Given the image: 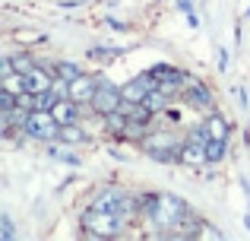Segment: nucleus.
I'll use <instances>...</instances> for the list:
<instances>
[{"instance_id":"4468645a","label":"nucleus","mask_w":250,"mask_h":241,"mask_svg":"<svg viewBox=\"0 0 250 241\" xmlns=\"http://www.w3.org/2000/svg\"><path fill=\"white\" fill-rule=\"evenodd\" d=\"M0 89H6V92H13V95H22V92H29V83H25V73H10V76H3V80H0Z\"/></svg>"},{"instance_id":"0eeeda50","label":"nucleus","mask_w":250,"mask_h":241,"mask_svg":"<svg viewBox=\"0 0 250 241\" xmlns=\"http://www.w3.org/2000/svg\"><path fill=\"white\" fill-rule=\"evenodd\" d=\"M155 86H159L155 73H152V70H146V73H136L133 80H127L121 89H124V99H127V102H146V95L152 92Z\"/></svg>"},{"instance_id":"7ed1b4c3","label":"nucleus","mask_w":250,"mask_h":241,"mask_svg":"<svg viewBox=\"0 0 250 241\" xmlns=\"http://www.w3.org/2000/svg\"><path fill=\"white\" fill-rule=\"evenodd\" d=\"M181 146H184V136H177L174 127H159V124H152L149 136L140 143L143 153L149 159L162 162V165H181Z\"/></svg>"},{"instance_id":"9b49d317","label":"nucleus","mask_w":250,"mask_h":241,"mask_svg":"<svg viewBox=\"0 0 250 241\" xmlns=\"http://www.w3.org/2000/svg\"><path fill=\"white\" fill-rule=\"evenodd\" d=\"M51 111H54V118L61 121V124H73V121H80V114H83L80 105H76L73 99H61L54 108H51Z\"/></svg>"},{"instance_id":"f03ea898","label":"nucleus","mask_w":250,"mask_h":241,"mask_svg":"<svg viewBox=\"0 0 250 241\" xmlns=\"http://www.w3.org/2000/svg\"><path fill=\"white\" fill-rule=\"evenodd\" d=\"M133 225V219L124 216V213H108V210H95V206H85L80 216V235L83 238H124L127 229Z\"/></svg>"},{"instance_id":"a211bd4d","label":"nucleus","mask_w":250,"mask_h":241,"mask_svg":"<svg viewBox=\"0 0 250 241\" xmlns=\"http://www.w3.org/2000/svg\"><path fill=\"white\" fill-rule=\"evenodd\" d=\"M10 57H13V67H16V73H29V70L38 64V57H32L25 48H22V51H16V54H10Z\"/></svg>"},{"instance_id":"39448f33","label":"nucleus","mask_w":250,"mask_h":241,"mask_svg":"<svg viewBox=\"0 0 250 241\" xmlns=\"http://www.w3.org/2000/svg\"><path fill=\"white\" fill-rule=\"evenodd\" d=\"M25 136L29 140H38V143H54L57 133H61V121L54 118V111H42V108H35V111L29 114V121H25Z\"/></svg>"},{"instance_id":"393cba45","label":"nucleus","mask_w":250,"mask_h":241,"mask_svg":"<svg viewBox=\"0 0 250 241\" xmlns=\"http://www.w3.org/2000/svg\"><path fill=\"white\" fill-rule=\"evenodd\" d=\"M247 16H250V10H247Z\"/></svg>"},{"instance_id":"6ab92c4d","label":"nucleus","mask_w":250,"mask_h":241,"mask_svg":"<svg viewBox=\"0 0 250 241\" xmlns=\"http://www.w3.org/2000/svg\"><path fill=\"white\" fill-rule=\"evenodd\" d=\"M80 73H85L80 64H73V61H57V76H63V80H76Z\"/></svg>"},{"instance_id":"5701e85b","label":"nucleus","mask_w":250,"mask_h":241,"mask_svg":"<svg viewBox=\"0 0 250 241\" xmlns=\"http://www.w3.org/2000/svg\"><path fill=\"white\" fill-rule=\"evenodd\" d=\"M177 10H184V13H190V0H177Z\"/></svg>"},{"instance_id":"4be33fe9","label":"nucleus","mask_w":250,"mask_h":241,"mask_svg":"<svg viewBox=\"0 0 250 241\" xmlns=\"http://www.w3.org/2000/svg\"><path fill=\"white\" fill-rule=\"evenodd\" d=\"M225 67H228V51L219 48V70H222V73H225Z\"/></svg>"},{"instance_id":"2eb2a0df","label":"nucleus","mask_w":250,"mask_h":241,"mask_svg":"<svg viewBox=\"0 0 250 241\" xmlns=\"http://www.w3.org/2000/svg\"><path fill=\"white\" fill-rule=\"evenodd\" d=\"M13 42L29 48V44H44L48 35H44V32H35V29H16V32H13Z\"/></svg>"},{"instance_id":"f257e3e1","label":"nucleus","mask_w":250,"mask_h":241,"mask_svg":"<svg viewBox=\"0 0 250 241\" xmlns=\"http://www.w3.org/2000/svg\"><path fill=\"white\" fill-rule=\"evenodd\" d=\"M187 213H190V203L184 197H177V194H159L155 210L149 216H143L140 225H146V235H152V238H174Z\"/></svg>"},{"instance_id":"f3484780","label":"nucleus","mask_w":250,"mask_h":241,"mask_svg":"<svg viewBox=\"0 0 250 241\" xmlns=\"http://www.w3.org/2000/svg\"><path fill=\"white\" fill-rule=\"evenodd\" d=\"M206 153H209V165H219V162H225V155H228V140H209V143H206Z\"/></svg>"},{"instance_id":"1a4fd4ad","label":"nucleus","mask_w":250,"mask_h":241,"mask_svg":"<svg viewBox=\"0 0 250 241\" xmlns=\"http://www.w3.org/2000/svg\"><path fill=\"white\" fill-rule=\"evenodd\" d=\"M203 121H206V133H209V140H231V121L222 118L219 111L203 114Z\"/></svg>"},{"instance_id":"dca6fc26","label":"nucleus","mask_w":250,"mask_h":241,"mask_svg":"<svg viewBox=\"0 0 250 241\" xmlns=\"http://www.w3.org/2000/svg\"><path fill=\"white\" fill-rule=\"evenodd\" d=\"M63 143H48V155H51V159H57V162H63V165H73V168H80V155H76V153H63Z\"/></svg>"},{"instance_id":"20e7f679","label":"nucleus","mask_w":250,"mask_h":241,"mask_svg":"<svg viewBox=\"0 0 250 241\" xmlns=\"http://www.w3.org/2000/svg\"><path fill=\"white\" fill-rule=\"evenodd\" d=\"M181 102L187 108H193V111H200V114H212L215 111L212 89H209L196 73H190V70H184V95H181Z\"/></svg>"},{"instance_id":"423d86ee","label":"nucleus","mask_w":250,"mask_h":241,"mask_svg":"<svg viewBox=\"0 0 250 241\" xmlns=\"http://www.w3.org/2000/svg\"><path fill=\"white\" fill-rule=\"evenodd\" d=\"M121 105H124V89L114 86L108 76H98V92L92 99V108L98 114H111V111H121Z\"/></svg>"},{"instance_id":"ddd939ff","label":"nucleus","mask_w":250,"mask_h":241,"mask_svg":"<svg viewBox=\"0 0 250 241\" xmlns=\"http://www.w3.org/2000/svg\"><path fill=\"white\" fill-rule=\"evenodd\" d=\"M85 54H89V61H95V64H108V61H114V57L121 54V48H111V44H92Z\"/></svg>"},{"instance_id":"f8f14e48","label":"nucleus","mask_w":250,"mask_h":241,"mask_svg":"<svg viewBox=\"0 0 250 241\" xmlns=\"http://www.w3.org/2000/svg\"><path fill=\"white\" fill-rule=\"evenodd\" d=\"M127 124H130V118L124 111H111V114H104V133H108L111 140H121V133L127 130Z\"/></svg>"},{"instance_id":"aec40b11","label":"nucleus","mask_w":250,"mask_h":241,"mask_svg":"<svg viewBox=\"0 0 250 241\" xmlns=\"http://www.w3.org/2000/svg\"><path fill=\"white\" fill-rule=\"evenodd\" d=\"M0 238H3V241L16 238V229H13V219H10V213H0Z\"/></svg>"},{"instance_id":"9d476101","label":"nucleus","mask_w":250,"mask_h":241,"mask_svg":"<svg viewBox=\"0 0 250 241\" xmlns=\"http://www.w3.org/2000/svg\"><path fill=\"white\" fill-rule=\"evenodd\" d=\"M89 140V133H85L83 121H73V124H61V133H57V143H63V146H80V143Z\"/></svg>"},{"instance_id":"b1692460","label":"nucleus","mask_w":250,"mask_h":241,"mask_svg":"<svg viewBox=\"0 0 250 241\" xmlns=\"http://www.w3.org/2000/svg\"><path fill=\"white\" fill-rule=\"evenodd\" d=\"M247 232H250V216H247Z\"/></svg>"},{"instance_id":"412c9836","label":"nucleus","mask_w":250,"mask_h":241,"mask_svg":"<svg viewBox=\"0 0 250 241\" xmlns=\"http://www.w3.org/2000/svg\"><path fill=\"white\" fill-rule=\"evenodd\" d=\"M196 238H225V235H222L212 222H203V229H200V235H196Z\"/></svg>"},{"instance_id":"6e6552de","label":"nucleus","mask_w":250,"mask_h":241,"mask_svg":"<svg viewBox=\"0 0 250 241\" xmlns=\"http://www.w3.org/2000/svg\"><path fill=\"white\" fill-rule=\"evenodd\" d=\"M95 92H98V76L80 73L76 80H70V99H73L76 105H92Z\"/></svg>"}]
</instances>
